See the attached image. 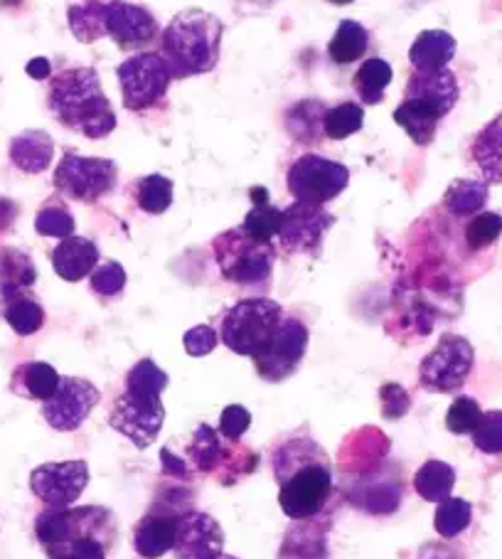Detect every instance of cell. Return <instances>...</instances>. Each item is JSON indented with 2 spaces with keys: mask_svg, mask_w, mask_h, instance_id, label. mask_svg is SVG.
<instances>
[{
  "mask_svg": "<svg viewBox=\"0 0 502 559\" xmlns=\"http://www.w3.org/2000/svg\"><path fill=\"white\" fill-rule=\"evenodd\" d=\"M52 182L60 195L94 205L119 186V168L109 158H84L70 151L55 168Z\"/></svg>",
  "mask_w": 502,
  "mask_h": 559,
  "instance_id": "cell-8",
  "label": "cell"
},
{
  "mask_svg": "<svg viewBox=\"0 0 502 559\" xmlns=\"http://www.w3.org/2000/svg\"><path fill=\"white\" fill-rule=\"evenodd\" d=\"M35 229H37V235H43V237L67 239L74 235L76 222L72 217V212L67 210V205H62V202H47V205L37 212Z\"/></svg>",
  "mask_w": 502,
  "mask_h": 559,
  "instance_id": "cell-39",
  "label": "cell"
},
{
  "mask_svg": "<svg viewBox=\"0 0 502 559\" xmlns=\"http://www.w3.org/2000/svg\"><path fill=\"white\" fill-rule=\"evenodd\" d=\"M215 559H237V557H231V555H225V552H222V555H217Z\"/></svg>",
  "mask_w": 502,
  "mask_h": 559,
  "instance_id": "cell-52",
  "label": "cell"
},
{
  "mask_svg": "<svg viewBox=\"0 0 502 559\" xmlns=\"http://www.w3.org/2000/svg\"><path fill=\"white\" fill-rule=\"evenodd\" d=\"M225 25L202 8L178 13L160 33V55L170 64L176 80L207 74L219 64Z\"/></svg>",
  "mask_w": 502,
  "mask_h": 559,
  "instance_id": "cell-3",
  "label": "cell"
},
{
  "mask_svg": "<svg viewBox=\"0 0 502 559\" xmlns=\"http://www.w3.org/2000/svg\"><path fill=\"white\" fill-rule=\"evenodd\" d=\"M50 259L55 274L64 278V282L74 284L89 276L96 264H99V247H96L92 239L72 235L62 239V242L52 249Z\"/></svg>",
  "mask_w": 502,
  "mask_h": 559,
  "instance_id": "cell-19",
  "label": "cell"
},
{
  "mask_svg": "<svg viewBox=\"0 0 502 559\" xmlns=\"http://www.w3.org/2000/svg\"><path fill=\"white\" fill-rule=\"evenodd\" d=\"M249 424H251V414L241 407V404H229L219 417V431L222 437L229 439L231 443H237L247 433Z\"/></svg>",
  "mask_w": 502,
  "mask_h": 559,
  "instance_id": "cell-45",
  "label": "cell"
},
{
  "mask_svg": "<svg viewBox=\"0 0 502 559\" xmlns=\"http://www.w3.org/2000/svg\"><path fill=\"white\" fill-rule=\"evenodd\" d=\"M176 527L178 515L153 510V513L141 518L136 527H133V549H136L143 559L163 557L170 552L172 545H176Z\"/></svg>",
  "mask_w": 502,
  "mask_h": 559,
  "instance_id": "cell-20",
  "label": "cell"
},
{
  "mask_svg": "<svg viewBox=\"0 0 502 559\" xmlns=\"http://www.w3.org/2000/svg\"><path fill=\"white\" fill-rule=\"evenodd\" d=\"M17 219V205L13 200L0 198V233L13 227V222Z\"/></svg>",
  "mask_w": 502,
  "mask_h": 559,
  "instance_id": "cell-49",
  "label": "cell"
},
{
  "mask_svg": "<svg viewBox=\"0 0 502 559\" xmlns=\"http://www.w3.org/2000/svg\"><path fill=\"white\" fill-rule=\"evenodd\" d=\"M55 141L47 131H23L11 141V163L23 173H43L50 168Z\"/></svg>",
  "mask_w": 502,
  "mask_h": 559,
  "instance_id": "cell-24",
  "label": "cell"
},
{
  "mask_svg": "<svg viewBox=\"0 0 502 559\" xmlns=\"http://www.w3.org/2000/svg\"><path fill=\"white\" fill-rule=\"evenodd\" d=\"M215 262L222 276L237 286H264L274 272L276 249L274 242L244 233V227H235L222 233L212 242Z\"/></svg>",
  "mask_w": 502,
  "mask_h": 559,
  "instance_id": "cell-5",
  "label": "cell"
},
{
  "mask_svg": "<svg viewBox=\"0 0 502 559\" xmlns=\"http://www.w3.org/2000/svg\"><path fill=\"white\" fill-rule=\"evenodd\" d=\"M327 3H333V5H350V3H355V0H327Z\"/></svg>",
  "mask_w": 502,
  "mask_h": 559,
  "instance_id": "cell-51",
  "label": "cell"
},
{
  "mask_svg": "<svg viewBox=\"0 0 502 559\" xmlns=\"http://www.w3.org/2000/svg\"><path fill=\"white\" fill-rule=\"evenodd\" d=\"M394 121H397V127L407 131V136L417 143V146H429L433 136H437V129L443 117L427 102L404 96V102L394 109Z\"/></svg>",
  "mask_w": 502,
  "mask_h": 559,
  "instance_id": "cell-25",
  "label": "cell"
},
{
  "mask_svg": "<svg viewBox=\"0 0 502 559\" xmlns=\"http://www.w3.org/2000/svg\"><path fill=\"white\" fill-rule=\"evenodd\" d=\"M217 331L212 325H195L190 328L186 333V338H182V345H186L188 355L192 358H205L212 350L217 348Z\"/></svg>",
  "mask_w": 502,
  "mask_h": 559,
  "instance_id": "cell-46",
  "label": "cell"
},
{
  "mask_svg": "<svg viewBox=\"0 0 502 559\" xmlns=\"http://www.w3.org/2000/svg\"><path fill=\"white\" fill-rule=\"evenodd\" d=\"M37 282L33 259L15 247H0V306L27 296Z\"/></svg>",
  "mask_w": 502,
  "mask_h": 559,
  "instance_id": "cell-21",
  "label": "cell"
},
{
  "mask_svg": "<svg viewBox=\"0 0 502 559\" xmlns=\"http://www.w3.org/2000/svg\"><path fill=\"white\" fill-rule=\"evenodd\" d=\"M166 388L168 374L148 358L139 360L125 374V392L136 394V397H160Z\"/></svg>",
  "mask_w": 502,
  "mask_h": 559,
  "instance_id": "cell-34",
  "label": "cell"
},
{
  "mask_svg": "<svg viewBox=\"0 0 502 559\" xmlns=\"http://www.w3.org/2000/svg\"><path fill=\"white\" fill-rule=\"evenodd\" d=\"M482 419V409L480 404L473 400V397H456V402L449 407L446 414V427L449 431L458 433V437H466V433H473L478 429V424Z\"/></svg>",
  "mask_w": 502,
  "mask_h": 559,
  "instance_id": "cell-41",
  "label": "cell"
},
{
  "mask_svg": "<svg viewBox=\"0 0 502 559\" xmlns=\"http://www.w3.org/2000/svg\"><path fill=\"white\" fill-rule=\"evenodd\" d=\"M35 535L47 555L82 537H96L111 545L116 539V518L101 506L86 508H47L35 518Z\"/></svg>",
  "mask_w": 502,
  "mask_h": 559,
  "instance_id": "cell-6",
  "label": "cell"
},
{
  "mask_svg": "<svg viewBox=\"0 0 502 559\" xmlns=\"http://www.w3.org/2000/svg\"><path fill=\"white\" fill-rule=\"evenodd\" d=\"M136 205L148 215H163L172 205V180L158 173L141 178L136 182Z\"/></svg>",
  "mask_w": 502,
  "mask_h": 559,
  "instance_id": "cell-37",
  "label": "cell"
},
{
  "mask_svg": "<svg viewBox=\"0 0 502 559\" xmlns=\"http://www.w3.org/2000/svg\"><path fill=\"white\" fill-rule=\"evenodd\" d=\"M458 43L446 31H423L409 47V62L417 72L446 70L456 57Z\"/></svg>",
  "mask_w": 502,
  "mask_h": 559,
  "instance_id": "cell-22",
  "label": "cell"
},
{
  "mask_svg": "<svg viewBox=\"0 0 502 559\" xmlns=\"http://www.w3.org/2000/svg\"><path fill=\"white\" fill-rule=\"evenodd\" d=\"M163 421H166V407L160 397H136L129 392L116 400L109 417L111 429L136 443V449H148L158 439Z\"/></svg>",
  "mask_w": 502,
  "mask_h": 559,
  "instance_id": "cell-14",
  "label": "cell"
},
{
  "mask_svg": "<svg viewBox=\"0 0 502 559\" xmlns=\"http://www.w3.org/2000/svg\"><path fill=\"white\" fill-rule=\"evenodd\" d=\"M172 552L178 559H215L225 552V533L212 515L188 510L178 518Z\"/></svg>",
  "mask_w": 502,
  "mask_h": 559,
  "instance_id": "cell-17",
  "label": "cell"
},
{
  "mask_svg": "<svg viewBox=\"0 0 502 559\" xmlns=\"http://www.w3.org/2000/svg\"><path fill=\"white\" fill-rule=\"evenodd\" d=\"M89 484V466L84 461H52L31 474V490L47 508H72Z\"/></svg>",
  "mask_w": 502,
  "mask_h": 559,
  "instance_id": "cell-13",
  "label": "cell"
},
{
  "mask_svg": "<svg viewBox=\"0 0 502 559\" xmlns=\"http://www.w3.org/2000/svg\"><path fill=\"white\" fill-rule=\"evenodd\" d=\"M473 443L476 449L488 456H500L502 454V412H482V419L478 429L473 431Z\"/></svg>",
  "mask_w": 502,
  "mask_h": 559,
  "instance_id": "cell-42",
  "label": "cell"
},
{
  "mask_svg": "<svg viewBox=\"0 0 502 559\" xmlns=\"http://www.w3.org/2000/svg\"><path fill=\"white\" fill-rule=\"evenodd\" d=\"M284 316V308L272 298H244L222 316L219 338L231 353L254 358L272 343Z\"/></svg>",
  "mask_w": 502,
  "mask_h": 559,
  "instance_id": "cell-4",
  "label": "cell"
},
{
  "mask_svg": "<svg viewBox=\"0 0 502 559\" xmlns=\"http://www.w3.org/2000/svg\"><path fill=\"white\" fill-rule=\"evenodd\" d=\"M60 380L62 374L57 372L52 365L47 362H23L17 365L13 378H11V390L15 394H21L25 400H37V402H45L50 400L52 394L60 388Z\"/></svg>",
  "mask_w": 502,
  "mask_h": 559,
  "instance_id": "cell-26",
  "label": "cell"
},
{
  "mask_svg": "<svg viewBox=\"0 0 502 559\" xmlns=\"http://www.w3.org/2000/svg\"><path fill=\"white\" fill-rule=\"evenodd\" d=\"M92 292L101 298H113L123 292L125 286V272L119 262H104L96 264L94 272L89 274Z\"/></svg>",
  "mask_w": 502,
  "mask_h": 559,
  "instance_id": "cell-43",
  "label": "cell"
},
{
  "mask_svg": "<svg viewBox=\"0 0 502 559\" xmlns=\"http://www.w3.org/2000/svg\"><path fill=\"white\" fill-rule=\"evenodd\" d=\"M188 456L192 461V466L202 471V474H210V471H215L222 464V456H225L217 431L210 429L207 424H200L195 433H192V443L188 447Z\"/></svg>",
  "mask_w": 502,
  "mask_h": 559,
  "instance_id": "cell-35",
  "label": "cell"
},
{
  "mask_svg": "<svg viewBox=\"0 0 502 559\" xmlns=\"http://www.w3.org/2000/svg\"><path fill=\"white\" fill-rule=\"evenodd\" d=\"M404 96L427 102L441 114V117H449L453 106L458 104L461 86H458L456 74H453L449 67L446 70H433V72L414 70L407 86H404Z\"/></svg>",
  "mask_w": 502,
  "mask_h": 559,
  "instance_id": "cell-18",
  "label": "cell"
},
{
  "mask_svg": "<svg viewBox=\"0 0 502 559\" xmlns=\"http://www.w3.org/2000/svg\"><path fill=\"white\" fill-rule=\"evenodd\" d=\"M364 123V109L357 102H343L335 104L333 109L325 111V139L331 141H345L350 139L352 133H357L362 129Z\"/></svg>",
  "mask_w": 502,
  "mask_h": 559,
  "instance_id": "cell-33",
  "label": "cell"
},
{
  "mask_svg": "<svg viewBox=\"0 0 502 559\" xmlns=\"http://www.w3.org/2000/svg\"><path fill=\"white\" fill-rule=\"evenodd\" d=\"M274 474L282 484L278 503L286 518L311 520L331 503L333 471L331 459L315 441L294 439L274 454Z\"/></svg>",
  "mask_w": 502,
  "mask_h": 559,
  "instance_id": "cell-1",
  "label": "cell"
},
{
  "mask_svg": "<svg viewBox=\"0 0 502 559\" xmlns=\"http://www.w3.org/2000/svg\"><path fill=\"white\" fill-rule=\"evenodd\" d=\"M47 106L64 129L86 139H106L116 129V111L94 67H72L50 80Z\"/></svg>",
  "mask_w": 502,
  "mask_h": 559,
  "instance_id": "cell-2",
  "label": "cell"
},
{
  "mask_svg": "<svg viewBox=\"0 0 502 559\" xmlns=\"http://www.w3.org/2000/svg\"><path fill=\"white\" fill-rule=\"evenodd\" d=\"M453 486H456V471L446 461L431 459L414 476V488L429 503H441L443 498H449Z\"/></svg>",
  "mask_w": 502,
  "mask_h": 559,
  "instance_id": "cell-31",
  "label": "cell"
},
{
  "mask_svg": "<svg viewBox=\"0 0 502 559\" xmlns=\"http://www.w3.org/2000/svg\"><path fill=\"white\" fill-rule=\"evenodd\" d=\"M470 520H473V506L468 503V500L449 496V498H443L437 508V515H433V527H437V533L441 537L453 539L461 533H466Z\"/></svg>",
  "mask_w": 502,
  "mask_h": 559,
  "instance_id": "cell-32",
  "label": "cell"
},
{
  "mask_svg": "<svg viewBox=\"0 0 502 559\" xmlns=\"http://www.w3.org/2000/svg\"><path fill=\"white\" fill-rule=\"evenodd\" d=\"M27 74H31L33 80H47V76H52V67L45 57H35V60L27 64Z\"/></svg>",
  "mask_w": 502,
  "mask_h": 559,
  "instance_id": "cell-50",
  "label": "cell"
},
{
  "mask_svg": "<svg viewBox=\"0 0 502 559\" xmlns=\"http://www.w3.org/2000/svg\"><path fill=\"white\" fill-rule=\"evenodd\" d=\"M121 84L123 106L129 111H151L158 109L166 102L168 86L176 80L170 64L160 52H136L129 60H123L116 70Z\"/></svg>",
  "mask_w": 502,
  "mask_h": 559,
  "instance_id": "cell-7",
  "label": "cell"
},
{
  "mask_svg": "<svg viewBox=\"0 0 502 559\" xmlns=\"http://www.w3.org/2000/svg\"><path fill=\"white\" fill-rule=\"evenodd\" d=\"M160 459H163V471H166L168 476H172V478H188V466L182 464L180 459L170 456L168 449L160 451Z\"/></svg>",
  "mask_w": 502,
  "mask_h": 559,
  "instance_id": "cell-48",
  "label": "cell"
},
{
  "mask_svg": "<svg viewBox=\"0 0 502 559\" xmlns=\"http://www.w3.org/2000/svg\"><path fill=\"white\" fill-rule=\"evenodd\" d=\"M490 186L486 180H470L458 178L453 180L446 195H443V207H446L453 217H476L482 207L488 205Z\"/></svg>",
  "mask_w": 502,
  "mask_h": 559,
  "instance_id": "cell-28",
  "label": "cell"
},
{
  "mask_svg": "<svg viewBox=\"0 0 502 559\" xmlns=\"http://www.w3.org/2000/svg\"><path fill=\"white\" fill-rule=\"evenodd\" d=\"M473 362H476V353L463 335H443L437 348L421 360V388L437 394L456 392L470 378Z\"/></svg>",
  "mask_w": 502,
  "mask_h": 559,
  "instance_id": "cell-10",
  "label": "cell"
},
{
  "mask_svg": "<svg viewBox=\"0 0 502 559\" xmlns=\"http://www.w3.org/2000/svg\"><path fill=\"white\" fill-rule=\"evenodd\" d=\"M502 235V215L498 212H478L466 227V245L473 252H480L490 245H495Z\"/></svg>",
  "mask_w": 502,
  "mask_h": 559,
  "instance_id": "cell-40",
  "label": "cell"
},
{
  "mask_svg": "<svg viewBox=\"0 0 502 559\" xmlns=\"http://www.w3.org/2000/svg\"><path fill=\"white\" fill-rule=\"evenodd\" d=\"M308 350V328L296 316H284L276 335L266 348L254 355L256 372L266 382H284L298 370V365L306 358Z\"/></svg>",
  "mask_w": 502,
  "mask_h": 559,
  "instance_id": "cell-12",
  "label": "cell"
},
{
  "mask_svg": "<svg viewBox=\"0 0 502 559\" xmlns=\"http://www.w3.org/2000/svg\"><path fill=\"white\" fill-rule=\"evenodd\" d=\"M394 70L387 60L382 57H370L360 64V70L355 72L352 90L360 96V102L367 106H376L384 99V90L392 84Z\"/></svg>",
  "mask_w": 502,
  "mask_h": 559,
  "instance_id": "cell-29",
  "label": "cell"
},
{
  "mask_svg": "<svg viewBox=\"0 0 502 559\" xmlns=\"http://www.w3.org/2000/svg\"><path fill=\"white\" fill-rule=\"evenodd\" d=\"M99 402L101 392L89 380L62 378L52 397L43 402V417L57 431H74L82 427Z\"/></svg>",
  "mask_w": 502,
  "mask_h": 559,
  "instance_id": "cell-16",
  "label": "cell"
},
{
  "mask_svg": "<svg viewBox=\"0 0 502 559\" xmlns=\"http://www.w3.org/2000/svg\"><path fill=\"white\" fill-rule=\"evenodd\" d=\"M282 212L274 207L268 200L254 202V207L249 210V215L244 219V233H249L251 237L262 239V242H272L274 237H278V229H282Z\"/></svg>",
  "mask_w": 502,
  "mask_h": 559,
  "instance_id": "cell-38",
  "label": "cell"
},
{
  "mask_svg": "<svg viewBox=\"0 0 502 559\" xmlns=\"http://www.w3.org/2000/svg\"><path fill=\"white\" fill-rule=\"evenodd\" d=\"M101 23L104 37H111L123 52H146V47L160 40L156 15L129 0H101Z\"/></svg>",
  "mask_w": 502,
  "mask_h": 559,
  "instance_id": "cell-11",
  "label": "cell"
},
{
  "mask_svg": "<svg viewBox=\"0 0 502 559\" xmlns=\"http://www.w3.org/2000/svg\"><path fill=\"white\" fill-rule=\"evenodd\" d=\"M106 549H109V545L101 543V539L82 537L60 549H55V552H50L47 557L50 559H106Z\"/></svg>",
  "mask_w": 502,
  "mask_h": 559,
  "instance_id": "cell-44",
  "label": "cell"
},
{
  "mask_svg": "<svg viewBox=\"0 0 502 559\" xmlns=\"http://www.w3.org/2000/svg\"><path fill=\"white\" fill-rule=\"evenodd\" d=\"M3 318L17 335H35L45 325V308L31 296H21L3 308Z\"/></svg>",
  "mask_w": 502,
  "mask_h": 559,
  "instance_id": "cell-36",
  "label": "cell"
},
{
  "mask_svg": "<svg viewBox=\"0 0 502 559\" xmlns=\"http://www.w3.org/2000/svg\"><path fill=\"white\" fill-rule=\"evenodd\" d=\"M335 225V217L323 205L296 200L291 207L282 212V229L278 239L291 254H315L323 247V237Z\"/></svg>",
  "mask_w": 502,
  "mask_h": 559,
  "instance_id": "cell-15",
  "label": "cell"
},
{
  "mask_svg": "<svg viewBox=\"0 0 502 559\" xmlns=\"http://www.w3.org/2000/svg\"><path fill=\"white\" fill-rule=\"evenodd\" d=\"M370 50V33L357 21H343L337 25L333 40L327 43V57L335 64H352Z\"/></svg>",
  "mask_w": 502,
  "mask_h": 559,
  "instance_id": "cell-30",
  "label": "cell"
},
{
  "mask_svg": "<svg viewBox=\"0 0 502 559\" xmlns=\"http://www.w3.org/2000/svg\"><path fill=\"white\" fill-rule=\"evenodd\" d=\"M380 397L384 402V417L390 419H399L404 412L409 409V394L404 392V388H399V384H384V388L380 390Z\"/></svg>",
  "mask_w": 502,
  "mask_h": 559,
  "instance_id": "cell-47",
  "label": "cell"
},
{
  "mask_svg": "<svg viewBox=\"0 0 502 559\" xmlns=\"http://www.w3.org/2000/svg\"><path fill=\"white\" fill-rule=\"evenodd\" d=\"M470 156L488 186H502V114L480 129Z\"/></svg>",
  "mask_w": 502,
  "mask_h": 559,
  "instance_id": "cell-23",
  "label": "cell"
},
{
  "mask_svg": "<svg viewBox=\"0 0 502 559\" xmlns=\"http://www.w3.org/2000/svg\"><path fill=\"white\" fill-rule=\"evenodd\" d=\"M325 111L327 106L321 99H303L291 106L286 114V129L294 141L303 146H318L325 139Z\"/></svg>",
  "mask_w": 502,
  "mask_h": 559,
  "instance_id": "cell-27",
  "label": "cell"
},
{
  "mask_svg": "<svg viewBox=\"0 0 502 559\" xmlns=\"http://www.w3.org/2000/svg\"><path fill=\"white\" fill-rule=\"evenodd\" d=\"M350 182V170L343 163L306 153L296 158L286 173V188L296 200L325 205L335 200Z\"/></svg>",
  "mask_w": 502,
  "mask_h": 559,
  "instance_id": "cell-9",
  "label": "cell"
}]
</instances>
